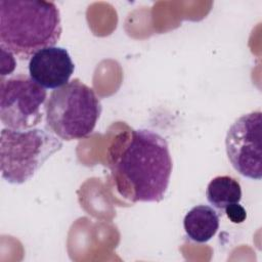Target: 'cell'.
Masks as SVG:
<instances>
[{
    "label": "cell",
    "mask_w": 262,
    "mask_h": 262,
    "mask_svg": "<svg viewBox=\"0 0 262 262\" xmlns=\"http://www.w3.org/2000/svg\"><path fill=\"white\" fill-rule=\"evenodd\" d=\"M101 110L100 100L93 89L74 79L53 90L47 98L46 124L63 140L82 139L94 130Z\"/></svg>",
    "instance_id": "obj_3"
},
{
    "label": "cell",
    "mask_w": 262,
    "mask_h": 262,
    "mask_svg": "<svg viewBox=\"0 0 262 262\" xmlns=\"http://www.w3.org/2000/svg\"><path fill=\"white\" fill-rule=\"evenodd\" d=\"M74 70L71 55L62 47L41 49L29 61L30 77L45 89H57L69 83Z\"/></svg>",
    "instance_id": "obj_7"
},
{
    "label": "cell",
    "mask_w": 262,
    "mask_h": 262,
    "mask_svg": "<svg viewBox=\"0 0 262 262\" xmlns=\"http://www.w3.org/2000/svg\"><path fill=\"white\" fill-rule=\"evenodd\" d=\"M47 92L31 77L18 74L1 78L0 119L12 130L25 131L41 123L46 110Z\"/></svg>",
    "instance_id": "obj_5"
},
{
    "label": "cell",
    "mask_w": 262,
    "mask_h": 262,
    "mask_svg": "<svg viewBox=\"0 0 262 262\" xmlns=\"http://www.w3.org/2000/svg\"><path fill=\"white\" fill-rule=\"evenodd\" d=\"M62 142L44 129L18 131L4 128L0 137V164L2 178L12 184L30 180Z\"/></svg>",
    "instance_id": "obj_4"
},
{
    "label": "cell",
    "mask_w": 262,
    "mask_h": 262,
    "mask_svg": "<svg viewBox=\"0 0 262 262\" xmlns=\"http://www.w3.org/2000/svg\"><path fill=\"white\" fill-rule=\"evenodd\" d=\"M61 31L60 13L52 1H0V48L23 60L54 46Z\"/></svg>",
    "instance_id": "obj_2"
},
{
    "label": "cell",
    "mask_w": 262,
    "mask_h": 262,
    "mask_svg": "<svg viewBox=\"0 0 262 262\" xmlns=\"http://www.w3.org/2000/svg\"><path fill=\"white\" fill-rule=\"evenodd\" d=\"M206 195L208 202L221 212L234 203L242 200V187L239 182L228 175L216 176L208 184Z\"/></svg>",
    "instance_id": "obj_9"
},
{
    "label": "cell",
    "mask_w": 262,
    "mask_h": 262,
    "mask_svg": "<svg viewBox=\"0 0 262 262\" xmlns=\"http://www.w3.org/2000/svg\"><path fill=\"white\" fill-rule=\"evenodd\" d=\"M262 113L241 116L229 127L225 148L232 167L243 176L260 180L262 177Z\"/></svg>",
    "instance_id": "obj_6"
},
{
    "label": "cell",
    "mask_w": 262,
    "mask_h": 262,
    "mask_svg": "<svg viewBox=\"0 0 262 262\" xmlns=\"http://www.w3.org/2000/svg\"><path fill=\"white\" fill-rule=\"evenodd\" d=\"M173 163L166 139L148 129L134 130L116 164L117 182L131 189L133 202H160L169 186Z\"/></svg>",
    "instance_id": "obj_1"
},
{
    "label": "cell",
    "mask_w": 262,
    "mask_h": 262,
    "mask_svg": "<svg viewBox=\"0 0 262 262\" xmlns=\"http://www.w3.org/2000/svg\"><path fill=\"white\" fill-rule=\"evenodd\" d=\"M183 227L191 241L200 244L207 243L219 229V215L207 205L195 206L185 215Z\"/></svg>",
    "instance_id": "obj_8"
},
{
    "label": "cell",
    "mask_w": 262,
    "mask_h": 262,
    "mask_svg": "<svg viewBox=\"0 0 262 262\" xmlns=\"http://www.w3.org/2000/svg\"><path fill=\"white\" fill-rule=\"evenodd\" d=\"M224 213L226 214L227 218L234 224L243 223L247 218L246 209L238 203H234L227 206L224 209Z\"/></svg>",
    "instance_id": "obj_10"
}]
</instances>
